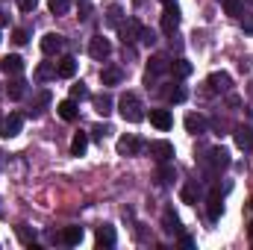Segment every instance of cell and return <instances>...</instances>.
Returning <instances> with one entry per match:
<instances>
[{
	"label": "cell",
	"mask_w": 253,
	"mask_h": 250,
	"mask_svg": "<svg viewBox=\"0 0 253 250\" xmlns=\"http://www.w3.org/2000/svg\"><path fill=\"white\" fill-rule=\"evenodd\" d=\"M162 230H165L168 236H177V233H180V218L174 215V209H165V212H162Z\"/></svg>",
	"instance_id": "18"
},
{
	"label": "cell",
	"mask_w": 253,
	"mask_h": 250,
	"mask_svg": "<svg viewBox=\"0 0 253 250\" xmlns=\"http://www.w3.org/2000/svg\"><path fill=\"white\" fill-rule=\"evenodd\" d=\"M121 15H124V12H121L118 6H112V9H109V15H106V21H109L112 27H121Z\"/></svg>",
	"instance_id": "34"
},
{
	"label": "cell",
	"mask_w": 253,
	"mask_h": 250,
	"mask_svg": "<svg viewBox=\"0 0 253 250\" xmlns=\"http://www.w3.org/2000/svg\"><path fill=\"white\" fill-rule=\"evenodd\" d=\"M85 147H88V135H85V132H77L74 141H71V156H83Z\"/></svg>",
	"instance_id": "27"
},
{
	"label": "cell",
	"mask_w": 253,
	"mask_h": 250,
	"mask_svg": "<svg viewBox=\"0 0 253 250\" xmlns=\"http://www.w3.org/2000/svg\"><path fill=\"white\" fill-rule=\"evenodd\" d=\"M77 74V59L74 56H62L59 65H56V77H62V80H71Z\"/></svg>",
	"instance_id": "20"
},
{
	"label": "cell",
	"mask_w": 253,
	"mask_h": 250,
	"mask_svg": "<svg viewBox=\"0 0 253 250\" xmlns=\"http://www.w3.org/2000/svg\"><path fill=\"white\" fill-rule=\"evenodd\" d=\"M180 27V6L171 0V3H165V9H162V33H174Z\"/></svg>",
	"instance_id": "4"
},
{
	"label": "cell",
	"mask_w": 253,
	"mask_h": 250,
	"mask_svg": "<svg viewBox=\"0 0 253 250\" xmlns=\"http://www.w3.org/2000/svg\"><path fill=\"white\" fill-rule=\"evenodd\" d=\"M36 80H39V83L56 80V65H53V62H42L39 68H36Z\"/></svg>",
	"instance_id": "25"
},
{
	"label": "cell",
	"mask_w": 253,
	"mask_h": 250,
	"mask_svg": "<svg viewBox=\"0 0 253 250\" xmlns=\"http://www.w3.org/2000/svg\"><path fill=\"white\" fill-rule=\"evenodd\" d=\"M47 9H50L53 15H68V9H71V0H47Z\"/></svg>",
	"instance_id": "31"
},
{
	"label": "cell",
	"mask_w": 253,
	"mask_h": 250,
	"mask_svg": "<svg viewBox=\"0 0 253 250\" xmlns=\"http://www.w3.org/2000/svg\"><path fill=\"white\" fill-rule=\"evenodd\" d=\"M251 236H253V224H251Z\"/></svg>",
	"instance_id": "41"
},
{
	"label": "cell",
	"mask_w": 253,
	"mask_h": 250,
	"mask_svg": "<svg viewBox=\"0 0 253 250\" xmlns=\"http://www.w3.org/2000/svg\"><path fill=\"white\" fill-rule=\"evenodd\" d=\"M106 132H109V126H106V124H94V126H91V135H94L97 141H103V135H106Z\"/></svg>",
	"instance_id": "38"
},
{
	"label": "cell",
	"mask_w": 253,
	"mask_h": 250,
	"mask_svg": "<svg viewBox=\"0 0 253 250\" xmlns=\"http://www.w3.org/2000/svg\"><path fill=\"white\" fill-rule=\"evenodd\" d=\"M65 50V39L59 33H47L44 39H42V53L44 56H59Z\"/></svg>",
	"instance_id": "7"
},
{
	"label": "cell",
	"mask_w": 253,
	"mask_h": 250,
	"mask_svg": "<svg viewBox=\"0 0 253 250\" xmlns=\"http://www.w3.org/2000/svg\"><path fill=\"white\" fill-rule=\"evenodd\" d=\"M24 91H27V83H24V80H15V83H9V88H6V94H9L12 100H21Z\"/></svg>",
	"instance_id": "28"
},
{
	"label": "cell",
	"mask_w": 253,
	"mask_h": 250,
	"mask_svg": "<svg viewBox=\"0 0 253 250\" xmlns=\"http://www.w3.org/2000/svg\"><path fill=\"white\" fill-rule=\"evenodd\" d=\"M203 168H206V174H209V177L221 174L224 168H230V153H227L224 147H212V150L203 156Z\"/></svg>",
	"instance_id": "2"
},
{
	"label": "cell",
	"mask_w": 253,
	"mask_h": 250,
	"mask_svg": "<svg viewBox=\"0 0 253 250\" xmlns=\"http://www.w3.org/2000/svg\"><path fill=\"white\" fill-rule=\"evenodd\" d=\"M162 97H165L168 103H183L189 94H186V88H183V85H177V83H168V85L162 88Z\"/></svg>",
	"instance_id": "15"
},
{
	"label": "cell",
	"mask_w": 253,
	"mask_h": 250,
	"mask_svg": "<svg viewBox=\"0 0 253 250\" xmlns=\"http://www.w3.org/2000/svg\"><path fill=\"white\" fill-rule=\"evenodd\" d=\"M118 33H121V42L129 44V42H135L138 36H141V21L138 18H129V21H121V27H118Z\"/></svg>",
	"instance_id": "10"
},
{
	"label": "cell",
	"mask_w": 253,
	"mask_h": 250,
	"mask_svg": "<svg viewBox=\"0 0 253 250\" xmlns=\"http://www.w3.org/2000/svg\"><path fill=\"white\" fill-rule=\"evenodd\" d=\"M180 197H183V203H194V200H197V183H189V186H183Z\"/></svg>",
	"instance_id": "32"
},
{
	"label": "cell",
	"mask_w": 253,
	"mask_h": 250,
	"mask_svg": "<svg viewBox=\"0 0 253 250\" xmlns=\"http://www.w3.org/2000/svg\"><path fill=\"white\" fill-rule=\"evenodd\" d=\"M115 242H118L115 227H109V224L97 227V248H115Z\"/></svg>",
	"instance_id": "16"
},
{
	"label": "cell",
	"mask_w": 253,
	"mask_h": 250,
	"mask_svg": "<svg viewBox=\"0 0 253 250\" xmlns=\"http://www.w3.org/2000/svg\"><path fill=\"white\" fill-rule=\"evenodd\" d=\"M206 85H209V91H230L233 80H230V74H224V71H215V74H209Z\"/></svg>",
	"instance_id": "13"
},
{
	"label": "cell",
	"mask_w": 253,
	"mask_h": 250,
	"mask_svg": "<svg viewBox=\"0 0 253 250\" xmlns=\"http://www.w3.org/2000/svg\"><path fill=\"white\" fill-rule=\"evenodd\" d=\"M186 129H189L191 135H200V132H206V118H203V115H197V112L186 115Z\"/></svg>",
	"instance_id": "21"
},
{
	"label": "cell",
	"mask_w": 253,
	"mask_h": 250,
	"mask_svg": "<svg viewBox=\"0 0 253 250\" xmlns=\"http://www.w3.org/2000/svg\"><path fill=\"white\" fill-rule=\"evenodd\" d=\"M168 59L165 56H153L150 62H147V74H144V83H147V88L150 85H156V80L162 77V74H168Z\"/></svg>",
	"instance_id": "3"
},
{
	"label": "cell",
	"mask_w": 253,
	"mask_h": 250,
	"mask_svg": "<svg viewBox=\"0 0 253 250\" xmlns=\"http://www.w3.org/2000/svg\"><path fill=\"white\" fill-rule=\"evenodd\" d=\"M115 150H118V156H138L144 150V141L135 138V135H121L118 144H115Z\"/></svg>",
	"instance_id": "5"
},
{
	"label": "cell",
	"mask_w": 253,
	"mask_h": 250,
	"mask_svg": "<svg viewBox=\"0 0 253 250\" xmlns=\"http://www.w3.org/2000/svg\"><path fill=\"white\" fill-rule=\"evenodd\" d=\"M124 80V71L121 68H106V71H100V83L103 85H118Z\"/></svg>",
	"instance_id": "24"
},
{
	"label": "cell",
	"mask_w": 253,
	"mask_h": 250,
	"mask_svg": "<svg viewBox=\"0 0 253 250\" xmlns=\"http://www.w3.org/2000/svg\"><path fill=\"white\" fill-rule=\"evenodd\" d=\"M224 12H227L230 18H239V15L245 12V3H242V0H224Z\"/></svg>",
	"instance_id": "30"
},
{
	"label": "cell",
	"mask_w": 253,
	"mask_h": 250,
	"mask_svg": "<svg viewBox=\"0 0 253 250\" xmlns=\"http://www.w3.org/2000/svg\"><path fill=\"white\" fill-rule=\"evenodd\" d=\"M251 206H253V200H251Z\"/></svg>",
	"instance_id": "43"
},
{
	"label": "cell",
	"mask_w": 253,
	"mask_h": 250,
	"mask_svg": "<svg viewBox=\"0 0 253 250\" xmlns=\"http://www.w3.org/2000/svg\"><path fill=\"white\" fill-rule=\"evenodd\" d=\"M138 42H144V44H153V42H156V33H153V30H147V27H141V36H138Z\"/></svg>",
	"instance_id": "37"
},
{
	"label": "cell",
	"mask_w": 253,
	"mask_h": 250,
	"mask_svg": "<svg viewBox=\"0 0 253 250\" xmlns=\"http://www.w3.org/2000/svg\"><path fill=\"white\" fill-rule=\"evenodd\" d=\"M21 126H24V115H21V112H12V115H6V118L0 121V135H3V138H15V135L21 132Z\"/></svg>",
	"instance_id": "6"
},
{
	"label": "cell",
	"mask_w": 253,
	"mask_h": 250,
	"mask_svg": "<svg viewBox=\"0 0 253 250\" xmlns=\"http://www.w3.org/2000/svg\"><path fill=\"white\" fill-rule=\"evenodd\" d=\"M168 74H171L174 80H183V77H189V74H191V62H186V59H177V62L168 65Z\"/></svg>",
	"instance_id": "23"
},
{
	"label": "cell",
	"mask_w": 253,
	"mask_h": 250,
	"mask_svg": "<svg viewBox=\"0 0 253 250\" xmlns=\"http://www.w3.org/2000/svg\"><path fill=\"white\" fill-rule=\"evenodd\" d=\"M162 3H171V0H162Z\"/></svg>",
	"instance_id": "42"
},
{
	"label": "cell",
	"mask_w": 253,
	"mask_h": 250,
	"mask_svg": "<svg viewBox=\"0 0 253 250\" xmlns=\"http://www.w3.org/2000/svg\"><path fill=\"white\" fill-rule=\"evenodd\" d=\"M118 112H121V118H124V121H129V124L144 121V106H141L138 94H132V91H126L124 97L118 100Z\"/></svg>",
	"instance_id": "1"
},
{
	"label": "cell",
	"mask_w": 253,
	"mask_h": 250,
	"mask_svg": "<svg viewBox=\"0 0 253 250\" xmlns=\"http://www.w3.org/2000/svg\"><path fill=\"white\" fill-rule=\"evenodd\" d=\"M91 103H94V109H97L103 118L112 112V97H109V94H94V97H91Z\"/></svg>",
	"instance_id": "26"
},
{
	"label": "cell",
	"mask_w": 253,
	"mask_h": 250,
	"mask_svg": "<svg viewBox=\"0 0 253 250\" xmlns=\"http://www.w3.org/2000/svg\"><path fill=\"white\" fill-rule=\"evenodd\" d=\"M0 121H3V118H0Z\"/></svg>",
	"instance_id": "44"
},
{
	"label": "cell",
	"mask_w": 253,
	"mask_h": 250,
	"mask_svg": "<svg viewBox=\"0 0 253 250\" xmlns=\"http://www.w3.org/2000/svg\"><path fill=\"white\" fill-rule=\"evenodd\" d=\"M245 33H253V18H248V21H245Z\"/></svg>",
	"instance_id": "40"
},
{
	"label": "cell",
	"mask_w": 253,
	"mask_h": 250,
	"mask_svg": "<svg viewBox=\"0 0 253 250\" xmlns=\"http://www.w3.org/2000/svg\"><path fill=\"white\" fill-rule=\"evenodd\" d=\"M12 42H15V44H27V42H30V33H27V30H15V33H12Z\"/></svg>",
	"instance_id": "36"
},
{
	"label": "cell",
	"mask_w": 253,
	"mask_h": 250,
	"mask_svg": "<svg viewBox=\"0 0 253 250\" xmlns=\"http://www.w3.org/2000/svg\"><path fill=\"white\" fill-rule=\"evenodd\" d=\"M177 180V171H174V165H168V162H162V168H159V183H174Z\"/></svg>",
	"instance_id": "29"
},
{
	"label": "cell",
	"mask_w": 253,
	"mask_h": 250,
	"mask_svg": "<svg viewBox=\"0 0 253 250\" xmlns=\"http://www.w3.org/2000/svg\"><path fill=\"white\" fill-rule=\"evenodd\" d=\"M56 112H59V118L62 121H77V115H80V109H77V100H62L59 106H56Z\"/></svg>",
	"instance_id": "19"
},
{
	"label": "cell",
	"mask_w": 253,
	"mask_h": 250,
	"mask_svg": "<svg viewBox=\"0 0 253 250\" xmlns=\"http://www.w3.org/2000/svg\"><path fill=\"white\" fill-rule=\"evenodd\" d=\"M88 53H91L94 59H106V56L112 53V44H109V39H103V36H94V39L88 42Z\"/></svg>",
	"instance_id": "11"
},
{
	"label": "cell",
	"mask_w": 253,
	"mask_h": 250,
	"mask_svg": "<svg viewBox=\"0 0 253 250\" xmlns=\"http://www.w3.org/2000/svg\"><path fill=\"white\" fill-rule=\"evenodd\" d=\"M36 6H39V0H18V9L21 12H33Z\"/></svg>",
	"instance_id": "39"
},
{
	"label": "cell",
	"mask_w": 253,
	"mask_h": 250,
	"mask_svg": "<svg viewBox=\"0 0 253 250\" xmlns=\"http://www.w3.org/2000/svg\"><path fill=\"white\" fill-rule=\"evenodd\" d=\"M147 150H150V156H153L156 162H171V159H174V144H171V141H150Z\"/></svg>",
	"instance_id": "8"
},
{
	"label": "cell",
	"mask_w": 253,
	"mask_h": 250,
	"mask_svg": "<svg viewBox=\"0 0 253 250\" xmlns=\"http://www.w3.org/2000/svg\"><path fill=\"white\" fill-rule=\"evenodd\" d=\"M233 138H236V147L239 150H245V153L253 150V126H236Z\"/></svg>",
	"instance_id": "12"
},
{
	"label": "cell",
	"mask_w": 253,
	"mask_h": 250,
	"mask_svg": "<svg viewBox=\"0 0 253 250\" xmlns=\"http://www.w3.org/2000/svg\"><path fill=\"white\" fill-rule=\"evenodd\" d=\"M206 212H209V221H218L221 215H224V197H221V191L218 188H212L209 191V197H206Z\"/></svg>",
	"instance_id": "9"
},
{
	"label": "cell",
	"mask_w": 253,
	"mask_h": 250,
	"mask_svg": "<svg viewBox=\"0 0 253 250\" xmlns=\"http://www.w3.org/2000/svg\"><path fill=\"white\" fill-rule=\"evenodd\" d=\"M0 71H3V74L18 77V74L24 71V59H21V56H15V53H12V56H3V59H0Z\"/></svg>",
	"instance_id": "17"
},
{
	"label": "cell",
	"mask_w": 253,
	"mask_h": 250,
	"mask_svg": "<svg viewBox=\"0 0 253 250\" xmlns=\"http://www.w3.org/2000/svg\"><path fill=\"white\" fill-rule=\"evenodd\" d=\"M85 97H88V88H85L83 83L71 85V100H85Z\"/></svg>",
	"instance_id": "33"
},
{
	"label": "cell",
	"mask_w": 253,
	"mask_h": 250,
	"mask_svg": "<svg viewBox=\"0 0 253 250\" xmlns=\"http://www.w3.org/2000/svg\"><path fill=\"white\" fill-rule=\"evenodd\" d=\"M18 236H21L24 245H33V242H36V233H30V227H24V224L18 227Z\"/></svg>",
	"instance_id": "35"
},
{
	"label": "cell",
	"mask_w": 253,
	"mask_h": 250,
	"mask_svg": "<svg viewBox=\"0 0 253 250\" xmlns=\"http://www.w3.org/2000/svg\"><path fill=\"white\" fill-rule=\"evenodd\" d=\"M83 236H85L83 227H65L62 230V242L68 245V248H77V245L83 242Z\"/></svg>",
	"instance_id": "22"
},
{
	"label": "cell",
	"mask_w": 253,
	"mask_h": 250,
	"mask_svg": "<svg viewBox=\"0 0 253 250\" xmlns=\"http://www.w3.org/2000/svg\"><path fill=\"white\" fill-rule=\"evenodd\" d=\"M150 124L156 126V129H171L174 126V118H171L168 109H150Z\"/></svg>",
	"instance_id": "14"
}]
</instances>
